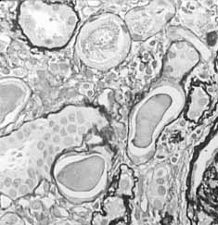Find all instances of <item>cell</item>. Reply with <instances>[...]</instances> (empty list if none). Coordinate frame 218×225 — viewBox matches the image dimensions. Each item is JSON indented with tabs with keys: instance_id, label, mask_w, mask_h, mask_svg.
Segmentation results:
<instances>
[{
	"instance_id": "obj_4",
	"label": "cell",
	"mask_w": 218,
	"mask_h": 225,
	"mask_svg": "<svg viewBox=\"0 0 218 225\" xmlns=\"http://www.w3.org/2000/svg\"><path fill=\"white\" fill-rule=\"evenodd\" d=\"M132 42L123 18L112 12H101L88 19L79 29L74 55L88 69L109 71L125 60Z\"/></svg>"
},
{
	"instance_id": "obj_3",
	"label": "cell",
	"mask_w": 218,
	"mask_h": 225,
	"mask_svg": "<svg viewBox=\"0 0 218 225\" xmlns=\"http://www.w3.org/2000/svg\"><path fill=\"white\" fill-rule=\"evenodd\" d=\"M187 104L180 84L162 79L133 105L128 117L126 155L134 165L149 161L163 129L181 115Z\"/></svg>"
},
{
	"instance_id": "obj_7",
	"label": "cell",
	"mask_w": 218,
	"mask_h": 225,
	"mask_svg": "<svg viewBox=\"0 0 218 225\" xmlns=\"http://www.w3.org/2000/svg\"><path fill=\"white\" fill-rule=\"evenodd\" d=\"M175 14L171 1H150L127 11L123 20L135 42H144L160 33Z\"/></svg>"
},
{
	"instance_id": "obj_5",
	"label": "cell",
	"mask_w": 218,
	"mask_h": 225,
	"mask_svg": "<svg viewBox=\"0 0 218 225\" xmlns=\"http://www.w3.org/2000/svg\"><path fill=\"white\" fill-rule=\"evenodd\" d=\"M79 22L77 11L68 2L26 0L18 7V27L27 42L38 49L65 47Z\"/></svg>"
},
{
	"instance_id": "obj_9",
	"label": "cell",
	"mask_w": 218,
	"mask_h": 225,
	"mask_svg": "<svg viewBox=\"0 0 218 225\" xmlns=\"http://www.w3.org/2000/svg\"><path fill=\"white\" fill-rule=\"evenodd\" d=\"M128 199L123 196L110 194L101 205V211L95 212L91 225H127L129 221Z\"/></svg>"
},
{
	"instance_id": "obj_8",
	"label": "cell",
	"mask_w": 218,
	"mask_h": 225,
	"mask_svg": "<svg viewBox=\"0 0 218 225\" xmlns=\"http://www.w3.org/2000/svg\"><path fill=\"white\" fill-rule=\"evenodd\" d=\"M33 95L31 86L14 76L0 80V125L1 129L14 123L28 105Z\"/></svg>"
},
{
	"instance_id": "obj_6",
	"label": "cell",
	"mask_w": 218,
	"mask_h": 225,
	"mask_svg": "<svg viewBox=\"0 0 218 225\" xmlns=\"http://www.w3.org/2000/svg\"><path fill=\"white\" fill-rule=\"evenodd\" d=\"M167 36L171 44L162 60V79L180 84L201 58H210V51L194 33L182 27H170Z\"/></svg>"
},
{
	"instance_id": "obj_1",
	"label": "cell",
	"mask_w": 218,
	"mask_h": 225,
	"mask_svg": "<svg viewBox=\"0 0 218 225\" xmlns=\"http://www.w3.org/2000/svg\"><path fill=\"white\" fill-rule=\"evenodd\" d=\"M109 126L99 108L68 105L2 136V193L16 197L32 193L43 180H50L51 168L62 152L82 145Z\"/></svg>"
},
{
	"instance_id": "obj_2",
	"label": "cell",
	"mask_w": 218,
	"mask_h": 225,
	"mask_svg": "<svg viewBox=\"0 0 218 225\" xmlns=\"http://www.w3.org/2000/svg\"><path fill=\"white\" fill-rule=\"evenodd\" d=\"M102 133H95L82 145L62 152L51 168L50 180L72 204L93 202L108 188L114 151Z\"/></svg>"
},
{
	"instance_id": "obj_10",
	"label": "cell",
	"mask_w": 218,
	"mask_h": 225,
	"mask_svg": "<svg viewBox=\"0 0 218 225\" xmlns=\"http://www.w3.org/2000/svg\"><path fill=\"white\" fill-rule=\"evenodd\" d=\"M211 104L209 94L200 84L192 86L186 104V119L191 122H199Z\"/></svg>"
},
{
	"instance_id": "obj_12",
	"label": "cell",
	"mask_w": 218,
	"mask_h": 225,
	"mask_svg": "<svg viewBox=\"0 0 218 225\" xmlns=\"http://www.w3.org/2000/svg\"><path fill=\"white\" fill-rule=\"evenodd\" d=\"M55 225H84V224H81V223H78V222H75V221H70V220H65V221H61V222H59Z\"/></svg>"
},
{
	"instance_id": "obj_11",
	"label": "cell",
	"mask_w": 218,
	"mask_h": 225,
	"mask_svg": "<svg viewBox=\"0 0 218 225\" xmlns=\"http://www.w3.org/2000/svg\"><path fill=\"white\" fill-rule=\"evenodd\" d=\"M135 185L136 179L132 169L126 165H122L118 180L111 193L123 196L126 199H130L134 196Z\"/></svg>"
}]
</instances>
